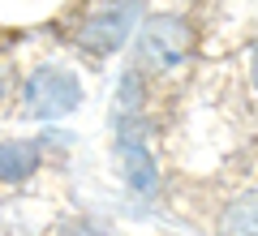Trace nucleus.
I'll return each mask as SVG.
<instances>
[{
  "label": "nucleus",
  "mask_w": 258,
  "mask_h": 236,
  "mask_svg": "<svg viewBox=\"0 0 258 236\" xmlns=\"http://www.w3.org/2000/svg\"><path fill=\"white\" fill-rule=\"evenodd\" d=\"M194 47V26L185 18H172V13H155V18L142 22L138 43H134V56H138V69L147 73H168L189 56Z\"/></svg>",
  "instance_id": "f257e3e1"
},
{
  "label": "nucleus",
  "mask_w": 258,
  "mask_h": 236,
  "mask_svg": "<svg viewBox=\"0 0 258 236\" xmlns=\"http://www.w3.org/2000/svg\"><path fill=\"white\" fill-rule=\"evenodd\" d=\"M249 82H254V91H258V43L249 47Z\"/></svg>",
  "instance_id": "6e6552de"
},
{
  "label": "nucleus",
  "mask_w": 258,
  "mask_h": 236,
  "mask_svg": "<svg viewBox=\"0 0 258 236\" xmlns=\"http://www.w3.org/2000/svg\"><path fill=\"white\" fill-rule=\"evenodd\" d=\"M5 91H9V77H5V73H0V99H5Z\"/></svg>",
  "instance_id": "1a4fd4ad"
},
{
  "label": "nucleus",
  "mask_w": 258,
  "mask_h": 236,
  "mask_svg": "<svg viewBox=\"0 0 258 236\" xmlns=\"http://www.w3.org/2000/svg\"><path fill=\"white\" fill-rule=\"evenodd\" d=\"M64 236H108L103 227H95V223H78V227H69Z\"/></svg>",
  "instance_id": "0eeeda50"
},
{
  "label": "nucleus",
  "mask_w": 258,
  "mask_h": 236,
  "mask_svg": "<svg viewBox=\"0 0 258 236\" xmlns=\"http://www.w3.org/2000/svg\"><path fill=\"white\" fill-rule=\"evenodd\" d=\"M120 172H125V185L138 198H151L159 185V172H155V159H151V150L142 142H129V137H120Z\"/></svg>",
  "instance_id": "20e7f679"
},
{
  "label": "nucleus",
  "mask_w": 258,
  "mask_h": 236,
  "mask_svg": "<svg viewBox=\"0 0 258 236\" xmlns=\"http://www.w3.org/2000/svg\"><path fill=\"white\" fill-rule=\"evenodd\" d=\"M39 168V146L35 142H0V185H22Z\"/></svg>",
  "instance_id": "39448f33"
},
{
  "label": "nucleus",
  "mask_w": 258,
  "mask_h": 236,
  "mask_svg": "<svg viewBox=\"0 0 258 236\" xmlns=\"http://www.w3.org/2000/svg\"><path fill=\"white\" fill-rule=\"evenodd\" d=\"M26 108L30 116L39 120H60L69 116V112L78 108V99H82V86H78V77L69 69H60V64H43V69L30 73L26 82Z\"/></svg>",
  "instance_id": "7ed1b4c3"
},
{
  "label": "nucleus",
  "mask_w": 258,
  "mask_h": 236,
  "mask_svg": "<svg viewBox=\"0 0 258 236\" xmlns=\"http://www.w3.org/2000/svg\"><path fill=\"white\" fill-rule=\"evenodd\" d=\"M215 236H258V193H241L224 206Z\"/></svg>",
  "instance_id": "423d86ee"
},
{
  "label": "nucleus",
  "mask_w": 258,
  "mask_h": 236,
  "mask_svg": "<svg viewBox=\"0 0 258 236\" xmlns=\"http://www.w3.org/2000/svg\"><path fill=\"white\" fill-rule=\"evenodd\" d=\"M134 18H138V0H103V5H95V9L78 22L74 39H78V47L91 52V56H112L129 39Z\"/></svg>",
  "instance_id": "f03ea898"
}]
</instances>
